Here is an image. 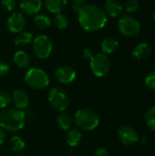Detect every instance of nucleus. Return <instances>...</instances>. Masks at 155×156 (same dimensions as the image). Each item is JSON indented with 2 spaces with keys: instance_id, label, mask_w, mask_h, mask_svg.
<instances>
[{
  "instance_id": "obj_1",
  "label": "nucleus",
  "mask_w": 155,
  "mask_h": 156,
  "mask_svg": "<svg viewBox=\"0 0 155 156\" xmlns=\"http://www.w3.org/2000/svg\"><path fill=\"white\" fill-rule=\"evenodd\" d=\"M77 11L79 24L86 31L95 32L100 30L108 22V16L104 10L96 5L85 4Z\"/></svg>"
},
{
  "instance_id": "obj_2",
  "label": "nucleus",
  "mask_w": 155,
  "mask_h": 156,
  "mask_svg": "<svg viewBox=\"0 0 155 156\" xmlns=\"http://www.w3.org/2000/svg\"><path fill=\"white\" fill-rule=\"evenodd\" d=\"M26 115L22 110L5 109L0 112V127L10 133L22 130L26 124Z\"/></svg>"
},
{
  "instance_id": "obj_3",
  "label": "nucleus",
  "mask_w": 155,
  "mask_h": 156,
  "mask_svg": "<svg viewBox=\"0 0 155 156\" xmlns=\"http://www.w3.org/2000/svg\"><path fill=\"white\" fill-rule=\"evenodd\" d=\"M74 122L79 129L92 131L99 126L100 117L94 111L88 108H82L78 110L75 113Z\"/></svg>"
},
{
  "instance_id": "obj_4",
  "label": "nucleus",
  "mask_w": 155,
  "mask_h": 156,
  "mask_svg": "<svg viewBox=\"0 0 155 156\" xmlns=\"http://www.w3.org/2000/svg\"><path fill=\"white\" fill-rule=\"evenodd\" d=\"M26 85L34 90H44L49 85V77L39 68H31L25 74Z\"/></svg>"
},
{
  "instance_id": "obj_5",
  "label": "nucleus",
  "mask_w": 155,
  "mask_h": 156,
  "mask_svg": "<svg viewBox=\"0 0 155 156\" xmlns=\"http://www.w3.org/2000/svg\"><path fill=\"white\" fill-rule=\"evenodd\" d=\"M31 44L35 56L39 59H46L52 53L53 43L51 38L47 35L41 34L37 36Z\"/></svg>"
},
{
  "instance_id": "obj_6",
  "label": "nucleus",
  "mask_w": 155,
  "mask_h": 156,
  "mask_svg": "<svg viewBox=\"0 0 155 156\" xmlns=\"http://www.w3.org/2000/svg\"><path fill=\"white\" fill-rule=\"evenodd\" d=\"M48 100L50 104V106L57 112H64L69 104V98L67 92L59 88V87H54L50 89L48 94Z\"/></svg>"
},
{
  "instance_id": "obj_7",
  "label": "nucleus",
  "mask_w": 155,
  "mask_h": 156,
  "mask_svg": "<svg viewBox=\"0 0 155 156\" xmlns=\"http://www.w3.org/2000/svg\"><path fill=\"white\" fill-rule=\"evenodd\" d=\"M91 72L98 78L104 77L110 70L111 61L107 55L103 53H97L90 60Z\"/></svg>"
},
{
  "instance_id": "obj_8",
  "label": "nucleus",
  "mask_w": 155,
  "mask_h": 156,
  "mask_svg": "<svg viewBox=\"0 0 155 156\" xmlns=\"http://www.w3.org/2000/svg\"><path fill=\"white\" fill-rule=\"evenodd\" d=\"M118 28H119V31L122 35L126 37H136L140 33L141 25L132 16H123L122 17L120 18L118 22Z\"/></svg>"
},
{
  "instance_id": "obj_9",
  "label": "nucleus",
  "mask_w": 155,
  "mask_h": 156,
  "mask_svg": "<svg viewBox=\"0 0 155 156\" xmlns=\"http://www.w3.org/2000/svg\"><path fill=\"white\" fill-rule=\"evenodd\" d=\"M26 26V16L22 12H13L6 20L7 29L14 34L22 32Z\"/></svg>"
},
{
  "instance_id": "obj_10",
  "label": "nucleus",
  "mask_w": 155,
  "mask_h": 156,
  "mask_svg": "<svg viewBox=\"0 0 155 156\" xmlns=\"http://www.w3.org/2000/svg\"><path fill=\"white\" fill-rule=\"evenodd\" d=\"M54 76L58 81L62 84H70L72 83L77 76L76 70L68 65H63L56 69Z\"/></svg>"
},
{
  "instance_id": "obj_11",
  "label": "nucleus",
  "mask_w": 155,
  "mask_h": 156,
  "mask_svg": "<svg viewBox=\"0 0 155 156\" xmlns=\"http://www.w3.org/2000/svg\"><path fill=\"white\" fill-rule=\"evenodd\" d=\"M120 141L125 145H132L139 141V134L135 129L131 126H122L118 131Z\"/></svg>"
},
{
  "instance_id": "obj_12",
  "label": "nucleus",
  "mask_w": 155,
  "mask_h": 156,
  "mask_svg": "<svg viewBox=\"0 0 155 156\" xmlns=\"http://www.w3.org/2000/svg\"><path fill=\"white\" fill-rule=\"evenodd\" d=\"M43 6V0H20L19 7L22 13L27 16H35Z\"/></svg>"
},
{
  "instance_id": "obj_13",
  "label": "nucleus",
  "mask_w": 155,
  "mask_h": 156,
  "mask_svg": "<svg viewBox=\"0 0 155 156\" xmlns=\"http://www.w3.org/2000/svg\"><path fill=\"white\" fill-rule=\"evenodd\" d=\"M12 102L14 103L16 109L18 110H24L26 109L29 105V98L27 93L21 90V89H16L11 94Z\"/></svg>"
},
{
  "instance_id": "obj_14",
  "label": "nucleus",
  "mask_w": 155,
  "mask_h": 156,
  "mask_svg": "<svg viewBox=\"0 0 155 156\" xmlns=\"http://www.w3.org/2000/svg\"><path fill=\"white\" fill-rule=\"evenodd\" d=\"M103 10L107 16L111 17L118 16L122 11V5L119 0H105Z\"/></svg>"
},
{
  "instance_id": "obj_15",
  "label": "nucleus",
  "mask_w": 155,
  "mask_h": 156,
  "mask_svg": "<svg viewBox=\"0 0 155 156\" xmlns=\"http://www.w3.org/2000/svg\"><path fill=\"white\" fill-rule=\"evenodd\" d=\"M68 2L69 0H44L43 5L49 13L55 15L61 13L68 5Z\"/></svg>"
},
{
  "instance_id": "obj_16",
  "label": "nucleus",
  "mask_w": 155,
  "mask_h": 156,
  "mask_svg": "<svg viewBox=\"0 0 155 156\" xmlns=\"http://www.w3.org/2000/svg\"><path fill=\"white\" fill-rule=\"evenodd\" d=\"M14 63L19 69H26L29 67L31 62V58L29 54L25 50H17L13 57Z\"/></svg>"
},
{
  "instance_id": "obj_17",
  "label": "nucleus",
  "mask_w": 155,
  "mask_h": 156,
  "mask_svg": "<svg viewBox=\"0 0 155 156\" xmlns=\"http://www.w3.org/2000/svg\"><path fill=\"white\" fill-rule=\"evenodd\" d=\"M151 53H152L151 46L144 42L138 44L132 50V56L138 60H143L147 58L151 55Z\"/></svg>"
},
{
  "instance_id": "obj_18",
  "label": "nucleus",
  "mask_w": 155,
  "mask_h": 156,
  "mask_svg": "<svg viewBox=\"0 0 155 156\" xmlns=\"http://www.w3.org/2000/svg\"><path fill=\"white\" fill-rule=\"evenodd\" d=\"M33 39H34V37H33V34L31 32L23 30L22 32L16 34L15 40H14V43L16 47L23 48V47H26V46L31 44Z\"/></svg>"
},
{
  "instance_id": "obj_19",
  "label": "nucleus",
  "mask_w": 155,
  "mask_h": 156,
  "mask_svg": "<svg viewBox=\"0 0 155 156\" xmlns=\"http://www.w3.org/2000/svg\"><path fill=\"white\" fill-rule=\"evenodd\" d=\"M119 47V42L116 38L113 37H107L104 40H102L100 44V48L103 54H111L117 50Z\"/></svg>"
},
{
  "instance_id": "obj_20",
  "label": "nucleus",
  "mask_w": 155,
  "mask_h": 156,
  "mask_svg": "<svg viewBox=\"0 0 155 156\" xmlns=\"http://www.w3.org/2000/svg\"><path fill=\"white\" fill-rule=\"evenodd\" d=\"M82 139V134L80 133V131L77 128H72L69 130V133L67 134L66 140H67V144L71 146V147H76L78 145H79L80 142Z\"/></svg>"
},
{
  "instance_id": "obj_21",
  "label": "nucleus",
  "mask_w": 155,
  "mask_h": 156,
  "mask_svg": "<svg viewBox=\"0 0 155 156\" xmlns=\"http://www.w3.org/2000/svg\"><path fill=\"white\" fill-rule=\"evenodd\" d=\"M34 24L37 28L41 30H45L50 27L52 24V20L46 14H37L34 16Z\"/></svg>"
},
{
  "instance_id": "obj_22",
  "label": "nucleus",
  "mask_w": 155,
  "mask_h": 156,
  "mask_svg": "<svg viewBox=\"0 0 155 156\" xmlns=\"http://www.w3.org/2000/svg\"><path fill=\"white\" fill-rule=\"evenodd\" d=\"M57 123L60 129L64 131H69L72 127L73 120L69 114L66 112H61L57 117Z\"/></svg>"
},
{
  "instance_id": "obj_23",
  "label": "nucleus",
  "mask_w": 155,
  "mask_h": 156,
  "mask_svg": "<svg viewBox=\"0 0 155 156\" xmlns=\"http://www.w3.org/2000/svg\"><path fill=\"white\" fill-rule=\"evenodd\" d=\"M52 22H53L54 26L56 27V28H58L59 30H63V29L67 28L69 27V17L65 14H63L62 12L55 14Z\"/></svg>"
},
{
  "instance_id": "obj_24",
  "label": "nucleus",
  "mask_w": 155,
  "mask_h": 156,
  "mask_svg": "<svg viewBox=\"0 0 155 156\" xmlns=\"http://www.w3.org/2000/svg\"><path fill=\"white\" fill-rule=\"evenodd\" d=\"M10 147L15 153H21L26 148L25 141L18 135H15L10 139Z\"/></svg>"
},
{
  "instance_id": "obj_25",
  "label": "nucleus",
  "mask_w": 155,
  "mask_h": 156,
  "mask_svg": "<svg viewBox=\"0 0 155 156\" xmlns=\"http://www.w3.org/2000/svg\"><path fill=\"white\" fill-rule=\"evenodd\" d=\"M145 122L147 126L155 132V106L151 107L145 113Z\"/></svg>"
},
{
  "instance_id": "obj_26",
  "label": "nucleus",
  "mask_w": 155,
  "mask_h": 156,
  "mask_svg": "<svg viewBox=\"0 0 155 156\" xmlns=\"http://www.w3.org/2000/svg\"><path fill=\"white\" fill-rule=\"evenodd\" d=\"M11 102V94L5 90H0V109H5Z\"/></svg>"
},
{
  "instance_id": "obj_27",
  "label": "nucleus",
  "mask_w": 155,
  "mask_h": 156,
  "mask_svg": "<svg viewBox=\"0 0 155 156\" xmlns=\"http://www.w3.org/2000/svg\"><path fill=\"white\" fill-rule=\"evenodd\" d=\"M1 5H2V7L7 12H13L16 8V0H2Z\"/></svg>"
},
{
  "instance_id": "obj_28",
  "label": "nucleus",
  "mask_w": 155,
  "mask_h": 156,
  "mask_svg": "<svg viewBox=\"0 0 155 156\" xmlns=\"http://www.w3.org/2000/svg\"><path fill=\"white\" fill-rule=\"evenodd\" d=\"M124 7L127 12H135L139 7V1L138 0H126Z\"/></svg>"
},
{
  "instance_id": "obj_29",
  "label": "nucleus",
  "mask_w": 155,
  "mask_h": 156,
  "mask_svg": "<svg viewBox=\"0 0 155 156\" xmlns=\"http://www.w3.org/2000/svg\"><path fill=\"white\" fill-rule=\"evenodd\" d=\"M145 84L146 86L151 89V90H155V71H153L151 73H149L146 78H145Z\"/></svg>"
},
{
  "instance_id": "obj_30",
  "label": "nucleus",
  "mask_w": 155,
  "mask_h": 156,
  "mask_svg": "<svg viewBox=\"0 0 155 156\" xmlns=\"http://www.w3.org/2000/svg\"><path fill=\"white\" fill-rule=\"evenodd\" d=\"M10 70L9 65L5 61H0V77H4L8 74Z\"/></svg>"
},
{
  "instance_id": "obj_31",
  "label": "nucleus",
  "mask_w": 155,
  "mask_h": 156,
  "mask_svg": "<svg viewBox=\"0 0 155 156\" xmlns=\"http://www.w3.org/2000/svg\"><path fill=\"white\" fill-rule=\"evenodd\" d=\"M86 1H87V0H71L72 5H73V7H74L76 10H78L79 8H80L82 5H84L85 3H86Z\"/></svg>"
},
{
  "instance_id": "obj_32",
  "label": "nucleus",
  "mask_w": 155,
  "mask_h": 156,
  "mask_svg": "<svg viewBox=\"0 0 155 156\" xmlns=\"http://www.w3.org/2000/svg\"><path fill=\"white\" fill-rule=\"evenodd\" d=\"M95 156H110V154H109V151L106 148L101 147V148H99L96 151Z\"/></svg>"
},
{
  "instance_id": "obj_33",
  "label": "nucleus",
  "mask_w": 155,
  "mask_h": 156,
  "mask_svg": "<svg viewBox=\"0 0 155 156\" xmlns=\"http://www.w3.org/2000/svg\"><path fill=\"white\" fill-rule=\"evenodd\" d=\"M93 53L91 52V50L90 49H89V48H85L83 51H82V56H83V58H85V59H88V60H90V58L93 57Z\"/></svg>"
},
{
  "instance_id": "obj_34",
  "label": "nucleus",
  "mask_w": 155,
  "mask_h": 156,
  "mask_svg": "<svg viewBox=\"0 0 155 156\" xmlns=\"http://www.w3.org/2000/svg\"><path fill=\"white\" fill-rule=\"evenodd\" d=\"M6 140V134L5 133V130L0 127V145L4 144Z\"/></svg>"
},
{
  "instance_id": "obj_35",
  "label": "nucleus",
  "mask_w": 155,
  "mask_h": 156,
  "mask_svg": "<svg viewBox=\"0 0 155 156\" xmlns=\"http://www.w3.org/2000/svg\"><path fill=\"white\" fill-rule=\"evenodd\" d=\"M153 18H154V20H155V13H154V15H153Z\"/></svg>"
},
{
  "instance_id": "obj_36",
  "label": "nucleus",
  "mask_w": 155,
  "mask_h": 156,
  "mask_svg": "<svg viewBox=\"0 0 155 156\" xmlns=\"http://www.w3.org/2000/svg\"><path fill=\"white\" fill-rule=\"evenodd\" d=\"M14 156H22V155H19V154H18V155H14Z\"/></svg>"
}]
</instances>
